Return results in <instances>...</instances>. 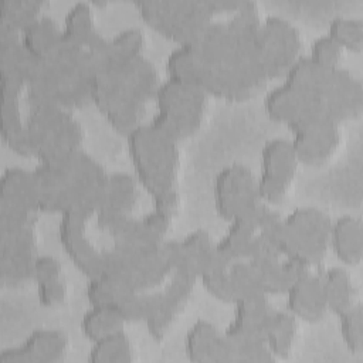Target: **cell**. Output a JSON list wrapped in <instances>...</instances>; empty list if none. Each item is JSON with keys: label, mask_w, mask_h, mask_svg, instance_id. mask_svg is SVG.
<instances>
[{"label": "cell", "mask_w": 363, "mask_h": 363, "mask_svg": "<svg viewBox=\"0 0 363 363\" xmlns=\"http://www.w3.org/2000/svg\"><path fill=\"white\" fill-rule=\"evenodd\" d=\"M26 135L30 156L37 160L78 149L82 128L68 109L55 105H31L26 116Z\"/></svg>", "instance_id": "cell-7"}, {"label": "cell", "mask_w": 363, "mask_h": 363, "mask_svg": "<svg viewBox=\"0 0 363 363\" xmlns=\"http://www.w3.org/2000/svg\"><path fill=\"white\" fill-rule=\"evenodd\" d=\"M330 218L316 207L302 206L281 216L277 228V247L282 257L308 268L326 255Z\"/></svg>", "instance_id": "cell-4"}, {"label": "cell", "mask_w": 363, "mask_h": 363, "mask_svg": "<svg viewBox=\"0 0 363 363\" xmlns=\"http://www.w3.org/2000/svg\"><path fill=\"white\" fill-rule=\"evenodd\" d=\"M328 247L345 265H357L363 257V224L356 216L343 214L330 221Z\"/></svg>", "instance_id": "cell-30"}, {"label": "cell", "mask_w": 363, "mask_h": 363, "mask_svg": "<svg viewBox=\"0 0 363 363\" xmlns=\"http://www.w3.org/2000/svg\"><path fill=\"white\" fill-rule=\"evenodd\" d=\"M61 272H62L61 262L55 257L48 255V254H43V255L37 254L33 261L31 281L34 284L52 281V279L62 277Z\"/></svg>", "instance_id": "cell-52"}, {"label": "cell", "mask_w": 363, "mask_h": 363, "mask_svg": "<svg viewBox=\"0 0 363 363\" xmlns=\"http://www.w3.org/2000/svg\"><path fill=\"white\" fill-rule=\"evenodd\" d=\"M91 214L79 210H69L60 214L58 221V241L72 262V265L91 278L99 274L104 268V251L95 248V245L86 237V221Z\"/></svg>", "instance_id": "cell-13"}, {"label": "cell", "mask_w": 363, "mask_h": 363, "mask_svg": "<svg viewBox=\"0 0 363 363\" xmlns=\"http://www.w3.org/2000/svg\"><path fill=\"white\" fill-rule=\"evenodd\" d=\"M174 262L173 240L150 247H128L113 242L104 251L102 271L135 291H147L172 274Z\"/></svg>", "instance_id": "cell-3"}, {"label": "cell", "mask_w": 363, "mask_h": 363, "mask_svg": "<svg viewBox=\"0 0 363 363\" xmlns=\"http://www.w3.org/2000/svg\"><path fill=\"white\" fill-rule=\"evenodd\" d=\"M204 64L190 43L177 44L164 60L166 78L199 85Z\"/></svg>", "instance_id": "cell-40"}, {"label": "cell", "mask_w": 363, "mask_h": 363, "mask_svg": "<svg viewBox=\"0 0 363 363\" xmlns=\"http://www.w3.org/2000/svg\"><path fill=\"white\" fill-rule=\"evenodd\" d=\"M35 289L38 303L44 308L60 306L67 296V286L62 277L52 281L35 284Z\"/></svg>", "instance_id": "cell-51"}, {"label": "cell", "mask_w": 363, "mask_h": 363, "mask_svg": "<svg viewBox=\"0 0 363 363\" xmlns=\"http://www.w3.org/2000/svg\"><path fill=\"white\" fill-rule=\"evenodd\" d=\"M174 242V269H183L196 277L207 261V258L214 251V241L206 230L197 228L182 237L180 240H173ZM173 269V271H174Z\"/></svg>", "instance_id": "cell-34"}, {"label": "cell", "mask_w": 363, "mask_h": 363, "mask_svg": "<svg viewBox=\"0 0 363 363\" xmlns=\"http://www.w3.org/2000/svg\"><path fill=\"white\" fill-rule=\"evenodd\" d=\"M102 35H99L94 13L86 1L71 4L61 23V43L81 50L91 48Z\"/></svg>", "instance_id": "cell-32"}, {"label": "cell", "mask_w": 363, "mask_h": 363, "mask_svg": "<svg viewBox=\"0 0 363 363\" xmlns=\"http://www.w3.org/2000/svg\"><path fill=\"white\" fill-rule=\"evenodd\" d=\"M34 61L20 41V31L0 24V81L26 88Z\"/></svg>", "instance_id": "cell-28"}, {"label": "cell", "mask_w": 363, "mask_h": 363, "mask_svg": "<svg viewBox=\"0 0 363 363\" xmlns=\"http://www.w3.org/2000/svg\"><path fill=\"white\" fill-rule=\"evenodd\" d=\"M38 184L33 169L20 166L6 167L0 174V203L38 211Z\"/></svg>", "instance_id": "cell-31"}, {"label": "cell", "mask_w": 363, "mask_h": 363, "mask_svg": "<svg viewBox=\"0 0 363 363\" xmlns=\"http://www.w3.org/2000/svg\"><path fill=\"white\" fill-rule=\"evenodd\" d=\"M233 363H267L275 357L267 347L262 337H231Z\"/></svg>", "instance_id": "cell-49"}, {"label": "cell", "mask_w": 363, "mask_h": 363, "mask_svg": "<svg viewBox=\"0 0 363 363\" xmlns=\"http://www.w3.org/2000/svg\"><path fill=\"white\" fill-rule=\"evenodd\" d=\"M169 277V282L160 291L149 294V308L143 320L149 335L156 340L163 339L182 313L197 281L194 275L183 269H174Z\"/></svg>", "instance_id": "cell-12"}, {"label": "cell", "mask_w": 363, "mask_h": 363, "mask_svg": "<svg viewBox=\"0 0 363 363\" xmlns=\"http://www.w3.org/2000/svg\"><path fill=\"white\" fill-rule=\"evenodd\" d=\"M247 261L265 295L284 294L298 277L309 271L308 267L285 258L279 252L257 254L247 258Z\"/></svg>", "instance_id": "cell-23"}, {"label": "cell", "mask_w": 363, "mask_h": 363, "mask_svg": "<svg viewBox=\"0 0 363 363\" xmlns=\"http://www.w3.org/2000/svg\"><path fill=\"white\" fill-rule=\"evenodd\" d=\"M340 140L339 123L319 118L305 126L291 130V146L298 163L316 166L328 160Z\"/></svg>", "instance_id": "cell-19"}, {"label": "cell", "mask_w": 363, "mask_h": 363, "mask_svg": "<svg viewBox=\"0 0 363 363\" xmlns=\"http://www.w3.org/2000/svg\"><path fill=\"white\" fill-rule=\"evenodd\" d=\"M330 71L332 68L315 62L308 55H299L284 72L282 81L306 95L318 98Z\"/></svg>", "instance_id": "cell-37"}, {"label": "cell", "mask_w": 363, "mask_h": 363, "mask_svg": "<svg viewBox=\"0 0 363 363\" xmlns=\"http://www.w3.org/2000/svg\"><path fill=\"white\" fill-rule=\"evenodd\" d=\"M319 284L328 312L337 315L354 303L353 282L343 267L326 268L319 275Z\"/></svg>", "instance_id": "cell-35"}, {"label": "cell", "mask_w": 363, "mask_h": 363, "mask_svg": "<svg viewBox=\"0 0 363 363\" xmlns=\"http://www.w3.org/2000/svg\"><path fill=\"white\" fill-rule=\"evenodd\" d=\"M301 34L288 18L269 14L261 20L258 55L267 79L282 77L289 65L301 55Z\"/></svg>", "instance_id": "cell-8"}, {"label": "cell", "mask_w": 363, "mask_h": 363, "mask_svg": "<svg viewBox=\"0 0 363 363\" xmlns=\"http://www.w3.org/2000/svg\"><path fill=\"white\" fill-rule=\"evenodd\" d=\"M231 262L221 257L214 244V251L203 264L197 274V281L201 282L203 288L216 299L221 302H233L230 284H228V265Z\"/></svg>", "instance_id": "cell-41"}, {"label": "cell", "mask_w": 363, "mask_h": 363, "mask_svg": "<svg viewBox=\"0 0 363 363\" xmlns=\"http://www.w3.org/2000/svg\"><path fill=\"white\" fill-rule=\"evenodd\" d=\"M99 74L108 75L123 89L143 102L153 98V94L160 82L156 67L143 54Z\"/></svg>", "instance_id": "cell-27"}, {"label": "cell", "mask_w": 363, "mask_h": 363, "mask_svg": "<svg viewBox=\"0 0 363 363\" xmlns=\"http://www.w3.org/2000/svg\"><path fill=\"white\" fill-rule=\"evenodd\" d=\"M183 350L190 362L233 363L231 342L224 332L206 319L196 320L186 332Z\"/></svg>", "instance_id": "cell-21"}, {"label": "cell", "mask_w": 363, "mask_h": 363, "mask_svg": "<svg viewBox=\"0 0 363 363\" xmlns=\"http://www.w3.org/2000/svg\"><path fill=\"white\" fill-rule=\"evenodd\" d=\"M286 311L296 319L318 322L326 315V306L320 292L319 277L311 271L298 277L284 292Z\"/></svg>", "instance_id": "cell-26"}, {"label": "cell", "mask_w": 363, "mask_h": 363, "mask_svg": "<svg viewBox=\"0 0 363 363\" xmlns=\"http://www.w3.org/2000/svg\"><path fill=\"white\" fill-rule=\"evenodd\" d=\"M233 319L224 333L231 337H262L264 325L272 312L268 295L258 294L233 302Z\"/></svg>", "instance_id": "cell-29"}, {"label": "cell", "mask_w": 363, "mask_h": 363, "mask_svg": "<svg viewBox=\"0 0 363 363\" xmlns=\"http://www.w3.org/2000/svg\"><path fill=\"white\" fill-rule=\"evenodd\" d=\"M211 194L214 210L224 221L244 214L259 203L255 176L247 166L240 163L225 164L216 173Z\"/></svg>", "instance_id": "cell-10"}, {"label": "cell", "mask_w": 363, "mask_h": 363, "mask_svg": "<svg viewBox=\"0 0 363 363\" xmlns=\"http://www.w3.org/2000/svg\"><path fill=\"white\" fill-rule=\"evenodd\" d=\"M265 81L262 75L225 60L218 65L204 67L199 86L206 95L240 102L251 98Z\"/></svg>", "instance_id": "cell-16"}, {"label": "cell", "mask_w": 363, "mask_h": 363, "mask_svg": "<svg viewBox=\"0 0 363 363\" xmlns=\"http://www.w3.org/2000/svg\"><path fill=\"white\" fill-rule=\"evenodd\" d=\"M24 88L9 81H0L1 95V122L0 135L7 147L20 155L30 156L27 135H26V119L20 111V95Z\"/></svg>", "instance_id": "cell-25"}, {"label": "cell", "mask_w": 363, "mask_h": 363, "mask_svg": "<svg viewBox=\"0 0 363 363\" xmlns=\"http://www.w3.org/2000/svg\"><path fill=\"white\" fill-rule=\"evenodd\" d=\"M325 34L342 50L359 52L363 48V21L359 17L335 16L329 20Z\"/></svg>", "instance_id": "cell-44"}, {"label": "cell", "mask_w": 363, "mask_h": 363, "mask_svg": "<svg viewBox=\"0 0 363 363\" xmlns=\"http://www.w3.org/2000/svg\"><path fill=\"white\" fill-rule=\"evenodd\" d=\"M86 360L91 363H126L133 360L132 343L123 328L92 340L86 352Z\"/></svg>", "instance_id": "cell-39"}, {"label": "cell", "mask_w": 363, "mask_h": 363, "mask_svg": "<svg viewBox=\"0 0 363 363\" xmlns=\"http://www.w3.org/2000/svg\"><path fill=\"white\" fill-rule=\"evenodd\" d=\"M138 184L135 176L129 173H108L102 199L95 211L101 230L105 231L109 224L130 214L138 200Z\"/></svg>", "instance_id": "cell-22"}, {"label": "cell", "mask_w": 363, "mask_h": 363, "mask_svg": "<svg viewBox=\"0 0 363 363\" xmlns=\"http://www.w3.org/2000/svg\"><path fill=\"white\" fill-rule=\"evenodd\" d=\"M143 44V31L139 27H126L112 37H101L88 50L92 54L99 74L140 55Z\"/></svg>", "instance_id": "cell-24"}, {"label": "cell", "mask_w": 363, "mask_h": 363, "mask_svg": "<svg viewBox=\"0 0 363 363\" xmlns=\"http://www.w3.org/2000/svg\"><path fill=\"white\" fill-rule=\"evenodd\" d=\"M152 99L156 112L150 123L176 142L191 136L200 128L207 95L199 85L164 78Z\"/></svg>", "instance_id": "cell-5"}, {"label": "cell", "mask_w": 363, "mask_h": 363, "mask_svg": "<svg viewBox=\"0 0 363 363\" xmlns=\"http://www.w3.org/2000/svg\"><path fill=\"white\" fill-rule=\"evenodd\" d=\"M278 213L272 210L271 206L259 201L251 210L231 218L227 221V227L220 240L216 241L217 252L230 262L245 259L264 227Z\"/></svg>", "instance_id": "cell-15"}, {"label": "cell", "mask_w": 363, "mask_h": 363, "mask_svg": "<svg viewBox=\"0 0 363 363\" xmlns=\"http://www.w3.org/2000/svg\"><path fill=\"white\" fill-rule=\"evenodd\" d=\"M37 254L0 252V281L3 286H17L31 281L33 261Z\"/></svg>", "instance_id": "cell-47"}, {"label": "cell", "mask_w": 363, "mask_h": 363, "mask_svg": "<svg viewBox=\"0 0 363 363\" xmlns=\"http://www.w3.org/2000/svg\"><path fill=\"white\" fill-rule=\"evenodd\" d=\"M296 318L286 309H272L264 329L262 339L274 357H286L296 336Z\"/></svg>", "instance_id": "cell-38"}, {"label": "cell", "mask_w": 363, "mask_h": 363, "mask_svg": "<svg viewBox=\"0 0 363 363\" xmlns=\"http://www.w3.org/2000/svg\"><path fill=\"white\" fill-rule=\"evenodd\" d=\"M67 336L58 329H34L20 345L6 347L0 352L4 363H54L67 354Z\"/></svg>", "instance_id": "cell-20"}, {"label": "cell", "mask_w": 363, "mask_h": 363, "mask_svg": "<svg viewBox=\"0 0 363 363\" xmlns=\"http://www.w3.org/2000/svg\"><path fill=\"white\" fill-rule=\"evenodd\" d=\"M265 115L289 130L305 126L319 118H325L316 96L306 95L281 81L269 88L262 101Z\"/></svg>", "instance_id": "cell-14"}, {"label": "cell", "mask_w": 363, "mask_h": 363, "mask_svg": "<svg viewBox=\"0 0 363 363\" xmlns=\"http://www.w3.org/2000/svg\"><path fill=\"white\" fill-rule=\"evenodd\" d=\"M44 1L41 0H1L0 24H6L21 31L27 24L41 14Z\"/></svg>", "instance_id": "cell-46"}, {"label": "cell", "mask_w": 363, "mask_h": 363, "mask_svg": "<svg viewBox=\"0 0 363 363\" xmlns=\"http://www.w3.org/2000/svg\"><path fill=\"white\" fill-rule=\"evenodd\" d=\"M135 7L149 27L177 44L193 41L214 16L210 0H143Z\"/></svg>", "instance_id": "cell-6"}, {"label": "cell", "mask_w": 363, "mask_h": 363, "mask_svg": "<svg viewBox=\"0 0 363 363\" xmlns=\"http://www.w3.org/2000/svg\"><path fill=\"white\" fill-rule=\"evenodd\" d=\"M20 41L34 60H41L55 51L61 44V26L41 13L20 31Z\"/></svg>", "instance_id": "cell-33"}, {"label": "cell", "mask_w": 363, "mask_h": 363, "mask_svg": "<svg viewBox=\"0 0 363 363\" xmlns=\"http://www.w3.org/2000/svg\"><path fill=\"white\" fill-rule=\"evenodd\" d=\"M173 214L153 207L143 216L133 218L125 216L106 227V233L115 244L128 247H150L164 241Z\"/></svg>", "instance_id": "cell-18"}, {"label": "cell", "mask_w": 363, "mask_h": 363, "mask_svg": "<svg viewBox=\"0 0 363 363\" xmlns=\"http://www.w3.org/2000/svg\"><path fill=\"white\" fill-rule=\"evenodd\" d=\"M132 288L125 285L116 277L101 271L88 278L85 285V298L89 305H109L113 306Z\"/></svg>", "instance_id": "cell-43"}, {"label": "cell", "mask_w": 363, "mask_h": 363, "mask_svg": "<svg viewBox=\"0 0 363 363\" xmlns=\"http://www.w3.org/2000/svg\"><path fill=\"white\" fill-rule=\"evenodd\" d=\"M318 99L323 116L340 123L362 112L363 88L360 81L350 71L339 65L332 68Z\"/></svg>", "instance_id": "cell-17"}, {"label": "cell", "mask_w": 363, "mask_h": 363, "mask_svg": "<svg viewBox=\"0 0 363 363\" xmlns=\"http://www.w3.org/2000/svg\"><path fill=\"white\" fill-rule=\"evenodd\" d=\"M298 160L289 139L272 138L259 153V174L255 177L258 200L267 206L278 204L295 176Z\"/></svg>", "instance_id": "cell-9"}, {"label": "cell", "mask_w": 363, "mask_h": 363, "mask_svg": "<svg viewBox=\"0 0 363 363\" xmlns=\"http://www.w3.org/2000/svg\"><path fill=\"white\" fill-rule=\"evenodd\" d=\"M228 284H230L233 302L240 298L264 294L247 259H237L228 265Z\"/></svg>", "instance_id": "cell-48"}, {"label": "cell", "mask_w": 363, "mask_h": 363, "mask_svg": "<svg viewBox=\"0 0 363 363\" xmlns=\"http://www.w3.org/2000/svg\"><path fill=\"white\" fill-rule=\"evenodd\" d=\"M91 102L111 128L123 136L142 123L146 111V102L129 94L105 74L95 77Z\"/></svg>", "instance_id": "cell-11"}, {"label": "cell", "mask_w": 363, "mask_h": 363, "mask_svg": "<svg viewBox=\"0 0 363 363\" xmlns=\"http://www.w3.org/2000/svg\"><path fill=\"white\" fill-rule=\"evenodd\" d=\"M342 51L343 50L328 34H322L311 41L309 54L306 55L323 67L333 68L339 67Z\"/></svg>", "instance_id": "cell-50"}, {"label": "cell", "mask_w": 363, "mask_h": 363, "mask_svg": "<svg viewBox=\"0 0 363 363\" xmlns=\"http://www.w3.org/2000/svg\"><path fill=\"white\" fill-rule=\"evenodd\" d=\"M125 320L109 305H89L79 319V330L89 342L122 329Z\"/></svg>", "instance_id": "cell-42"}, {"label": "cell", "mask_w": 363, "mask_h": 363, "mask_svg": "<svg viewBox=\"0 0 363 363\" xmlns=\"http://www.w3.org/2000/svg\"><path fill=\"white\" fill-rule=\"evenodd\" d=\"M337 328L345 347L357 354L363 349V309L360 303H353L337 313Z\"/></svg>", "instance_id": "cell-45"}, {"label": "cell", "mask_w": 363, "mask_h": 363, "mask_svg": "<svg viewBox=\"0 0 363 363\" xmlns=\"http://www.w3.org/2000/svg\"><path fill=\"white\" fill-rule=\"evenodd\" d=\"M128 153L139 186L152 201L177 194L179 142L149 123H139L125 135Z\"/></svg>", "instance_id": "cell-2"}, {"label": "cell", "mask_w": 363, "mask_h": 363, "mask_svg": "<svg viewBox=\"0 0 363 363\" xmlns=\"http://www.w3.org/2000/svg\"><path fill=\"white\" fill-rule=\"evenodd\" d=\"M98 69L89 50L60 44L50 55L35 60L26 89L31 105H55L65 109L91 102Z\"/></svg>", "instance_id": "cell-1"}, {"label": "cell", "mask_w": 363, "mask_h": 363, "mask_svg": "<svg viewBox=\"0 0 363 363\" xmlns=\"http://www.w3.org/2000/svg\"><path fill=\"white\" fill-rule=\"evenodd\" d=\"M204 67L218 65L228 58L231 41L225 21H208L200 34L190 41Z\"/></svg>", "instance_id": "cell-36"}]
</instances>
